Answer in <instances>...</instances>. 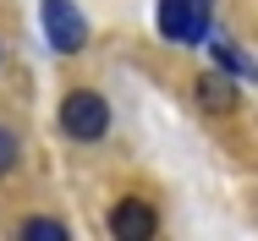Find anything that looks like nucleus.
<instances>
[{
    "label": "nucleus",
    "mask_w": 258,
    "mask_h": 241,
    "mask_svg": "<svg viewBox=\"0 0 258 241\" xmlns=\"http://www.w3.org/2000/svg\"><path fill=\"white\" fill-rule=\"evenodd\" d=\"M204 6H209V0H204Z\"/></svg>",
    "instance_id": "9"
},
{
    "label": "nucleus",
    "mask_w": 258,
    "mask_h": 241,
    "mask_svg": "<svg viewBox=\"0 0 258 241\" xmlns=\"http://www.w3.org/2000/svg\"><path fill=\"white\" fill-rule=\"evenodd\" d=\"M110 236L115 241H149L154 236V208L138 203V197L115 203V208H110Z\"/></svg>",
    "instance_id": "4"
},
{
    "label": "nucleus",
    "mask_w": 258,
    "mask_h": 241,
    "mask_svg": "<svg viewBox=\"0 0 258 241\" xmlns=\"http://www.w3.org/2000/svg\"><path fill=\"white\" fill-rule=\"evenodd\" d=\"M44 39H50V49H60V55H77L83 49V39H88V22H83V11L72 6V0H44Z\"/></svg>",
    "instance_id": "3"
},
{
    "label": "nucleus",
    "mask_w": 258,
    "mask_h": 241,
    "mask_svg": "<svg viewBox=\"0 0 258 241\" xmlns=\"http://www.w3.org/2000/svg\"><path fill=\"white\" fill-rule=\"evenodd\" d=\"M104 126H110V104H104L94 88H77V94L60 99V132H66V137L94 143V137H104Z\"/></svg>",
    "instance_id": "1"
},
{
    "label": "nucleus",
    "mask_w": 258,
    "mask_h": 241,
    "mask_svg": "<svg viewBox=\"0 0 258 241\" xmlns=\"http://www.w3.org/2000/svg\"><path fill=\"white\" fill-rule=\"evenodd\" d=\"M17 153H22V143H17V132H11V126L0 121V176H6L11 165H17Z\"/></svg>",
    "instance_id": "8"
},
{
    "label": "nucleus",
    "mask_w": 258,
    "mask_h": 241,
    "mask_svg": "<svg viewBox=\"0 0 258 241\" xmlns=\"http://www.w3.org/2000/svg\"><path fill=\"white\" fill-rule=\"evenodd\" d=\"M198 99H204L209 110H236V88H231L225 77H214V71L198 83Z\"/></svg>",
    "instance_id": "5"
},
{
    "label": "nucleus",
    "mask_w": 258,
    "mask_h": 241,
    "mask_svg": "<svg viewBox=\"0 0 258 241\" xmlns=\"http://www.w3.org/2000/svg\"><path fill=\"white\" fill-rule=\"evenodd\" d=\"M159 33L176 44H204L209 39V6L204 0H159Z\"/></svg>",
    "instance_id": "2"
},
{
    "label": "nucleus",
    "mask_w": 258,
    "mask_h": 241,
    "mask_svg": "<svg viewBox=\"0 0 258 241\" xmlns=\"http://www.w3.org/2000/svg\"><path fill=\"white\" fill-rule=\"evenodd\" d=\"M66 241V225H60V219H39V214H33V219H22V241Z\"/></svg>",
    "instance_id": "7"
},
{
    "label": "nucleus",
    "mask_w": 258,
    "mask_h": 241,
    "mask_svg": "<svg viewBox=\"0 0 258 241\" xmlns=\"http://www.w3.org/2000/svg\"><path fill=\"white\" fill-rule=\"evenodd\" d=\"M209 55H214V66H225L231 77H253V60H247L242 49H231L225 39H214V44H209Z\"/></svg>",
    "instance_id": "6"
}]
</instances>
